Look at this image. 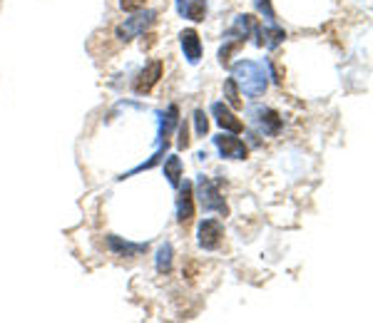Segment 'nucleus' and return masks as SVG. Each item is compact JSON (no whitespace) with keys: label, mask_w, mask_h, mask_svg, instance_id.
Segmentation results:
<instances>
[{"label":"nucleus","mask_w":373,"mask_h":323,"mask_svg":"<svg viewBox=\"0 0 373 323\" xmlns=\"http://www.w3.org/2000/svg\"><path fill=\"white\" fill-rule=\"evenodd\" d=\"M231 80L242 85L244 95H249V97H261L264 90H267V75H264V70L251 60L237 62L234 70H231Z\"/></svg>","instance_id":"nucleus-1"},{"label":"nucleus","mask_w":373,"mask_h":323,"mask_svg":"<svg viewBox=\"0 0 373 323\" xmlns=\"http://www.w3.org/2000/svg\"><path fill=\"white\" fill-rule=\"evenodd\" d=\"M197 189H199V204L204 207V211H219L222 216L229 214V207H226L224 197H222L219 186L214 184L207 177H199L197 182Z\"/></svg>","instance_id":"nucleus-2"},{"label":"nucleus","mask_w":373,"mask_h":323,"mask_svg":"<svg viewBox=\"0 0 373 323\" xmlns=\"http://www.w3.org/2000/svg\"><path fill=\"white\" fill-rule=\"evenodd\" d=\"M154 18H157V12H154V10L137 12V15H132V18H127L122 25H119V28H117V37H119V40L127 42V40H132V37L142 35L149 25L154 23Z\"/></svg>","instance_id":"nucleus-3"},{"label":"nucleus","mask_w":373,"mask_h":323,"mask_svg":"<svg viewBox=\"0 0 373 323\" xmlns=\"http://www.w3.org/2000/svg\"><path fill=\"white\" fill-rule=\"evenodd\" d=\"M224 236V229L217 219H204L199 224V246L201 249H217Z\"/></svg>","instance_id":"nucleus-4"},{"label":"nucleus","mask_w":373,"mask_h":323,"mask_svg":"<svg viewBox=\"0 0 373 323\" xmlns=\"http://www.w3.org/2000/svg\"><path fill=\"white\" fill-rule=\"evenodd\" d=\"M214 144H217V150H219L222 157H226V159H244V157H247V144L237 137L219 134V137H214Z\"/></svg>","instance_id":"nucleus-5"},{"label":"nucleus","mask_w":373,"mask_h":323,"mask_svg":"<svg viewBox=\"0 0 373 323\" xmlns=\"http://www.w3.org/2000/svg\"><path fill=\"white\" fill-rule=\"evenodd\" d=\"M249 114H251V120L261 127V130L267 132V134H276L279 127H281V120H279V114L274 110H264V107H249Z\"/></svg>","instance_id":"nucleus-6"},{"label":"nucleus","mask_w":373,"mask_h":323,"mask_svg":"<svg viewBox=\"0 0 373 323\" xmlns=\"http://www.w3.org/2000/svg\"><path fill=\"white\" fill-rule=\"evenodd\" d=\"M177 219H179V224H182V227H190L192 219H194V204H192V184H190V182H184L182 194H179Z\"/></svg>","instance_id":"nucleus-7"},{"label":"nucleus","mask_w":373,"mask_h":323,"mask_svg":"<svg viewBox=\"0 0 373 323\" xmlns=\"http://www.w3.org/2000/svg\"><path fill=\"white\" fill-rule=\"evenodd\" d=\"M160 78H162V62L154 60L147 70L140 72V78H137V82H135V92H140V95H142V92H149L152 90V85Z\"/></svg>","instance_id":"nucleus-8"},{"label":"nucleus","mask_w":373,"mask_h":323,"mask_svg":"<svg viewBox=\"0 0 373 323\" xmlns=\"http://www.w3.org/2000/svg\"><path fill=\"white\" fill-rule=\"evenodd\" d=\"M212 114L217 117L219 127H224V130H229V132H242L244 130L242 120H237V117H234V112H231V110H226L222 102H214V105H212Z\"/></svg>","instance_id":"nucleus-9"},{"label":"nucleus","mask_w":373,"mask_h":323,"mask_svg":"<svg viewBox=\"0 0 373 323\" xmlns=\"http://www.w3.org/2000/svg\"><path fill=\"white\" fill-rule=\"evenodd\" d=\"M179 40H182V50H184V58L190 62H199L201 58V42H199V35H197L194 30H184L182 35H179Z\"/></svg>","instance_id":"nucleus-10"},{"label":"nucleus","mask_w":373,"mask_h":323,"mask_svg":"<svg viewBox=\"0 0 373 323\" xmlns=\"http://www.w3.org/2000/svg\"><path fill=\"white\" fill-rule=\"evenodd\" d=\"M177 10L179 15L190 20H204V12H207V3L204 0H177Z\"/></svg>","instance_id":"nucleus-11"},{"label":"nucleus","mask_w":373,"mask_h":323,"mask_svg":"<svg viewBox=\"0 0 373 323\" xmlns=\"http://www.w3.org/2000/svg\"><path fill=\"white\" fill-rule=\"evenodd\" d=\"M165 177L169 180L172 186H179V177H182V162H179V157H169L165 162Z\"/></svg>","instance_id":"nucleus-12"},{"label":"nucleus","mask_w":373,"mask_h":323,"mask_svg":"<svg viewBox=\"0 0 373 323\" xmlns=\"http://www.w3.org/2000/svg\"><path fill=\"white\" fill-rule=\"evenodd\" d=\"M284 30H279V28H261V35H259V45H267V48H276L279 42L284 40Z\"/></svg>","instance_id":"nucleus-13"},{"label":"nucleus","mask_w":373,"mask_h":323,"mask_svg":"<svg viewBox=\"0 0 373 323\" xmlns=\"http://www.w3.org/2000/svg\"><path fill=\"white\" fill-rule=\"evenodd\" d=\"M110 246H113V249H117L119 254H140V252H144V249H147V246H140V244H127V241H119L117 236H113V239H110Z\"/></svg>","instance_id":"nucleus-14"},{"label":"nucleus","mask_w":373,"mask_h":323,"mask_svg":"<svg viewBox=\"0 0 373 323\" xmlns=\"http://www.w3.org/2000/svg\"><path fill=\"white\" fill-rule=\"evenodd\" d=\"M169 266H172V246L165 244L157 254V271H169Z\"/></svg>","instance_id":"nucleus-15"},{"label":"nucleus","mask_w":373,"mask_h":323,"mask_svg":"<svg viewBox=\"0 0 373 323\" xmlns=\"http://www.w3.org/2000/svg\"><path fill=\"white\" fill-rule=\"evenodd\" d=\"M224 92H226V100L231 102V107H242V102H239V92H237V82H234V80H226Z\"/></svg>","instance_id":"nucleus-16"},{"label":"nucleus","mask_w":373,"mask_h":323,"mask_svg":"<svg viewBox=\"0 0 373 323\" xmlns=\"http://www.w3.org/2000/svg\"><path fill=\"white\" fill-rule=\"evenodd\" d=\"M194 125H197V134H207V130H209V120H207V114L201 112V110H197L194 112Z\"/></svg>","instance_id":"nucleus-17"},{"label":"nucleus","mask_w":373,"mask_h":323,"mask_svg":"<svg viewBox=\"0 0 373 323\" xmlns=\"http://www.w3.org/2000/svg\"><path fill=\"white\" fill-rule=\"evenodd\" d=\"M144 3H147V0H119V6H122V10H127V12L140 10V8H144Z\"/></svg>","instance_id":"nucleus-18"},{"label":"nucleus","mask_w":373,"mask_h":323,"mask_svg":"<svg viewBox=\"0 0 373 323\" xmlns=\"http://www.w3.org/2000/svg\"><path fill=\"white\" fill-rule=\"evenodd\" d=\"M254 6H256V10L267 15L269 23H274V12H272V6H269V0H254Z\"/></svg>","instance_id":"nucleus-19"},{"label":"nucleus","mask_w":373,"mask_h":323,"mask_svg":"<svg viewBox=\"0 0 373 323\" xmlns=\"http://www.w3.org/2000/svg\"><path fill=\"white\" fill-rule=\"evenodd\" d=\"M177 144H179V150H187V147H190V137H187V122H184V125H179Z\"/></svg>","instance_id":"nucleus-20"}]
</instances>
